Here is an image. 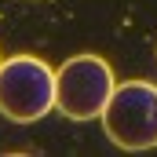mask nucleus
<instances>
[{"mask_svg": "<svg viewBox=\"0 0 157 157\" xmlns=\"http://www.w3.org/2000/svg\"><path fill=\"white\" fill-rule=\"evenodd\" d=\"M55 110V70L37 55H11L0 66V113L33 124Z\"/></svg>", "mask_w": 157, "mask_h": 157, "instance_id": "nucleus-1", "label": "nucleus"}, {"mask_svg": "<svg viewBox=\"0 0 157 157\" xmlns=\"http://www.w3.org/2000/svg\"><path fill=\"white\" fill-rule=\"evenodd\" d=\"M0 66H4V59H0Z\"/></svg>", "mask_w": 157, "mask_h": 157, "instance_id": "nucleus-4", "label": "nucleus"}, {"mask_svg": "<svg viewBox=\"0 0 157 157\" xmlns=\"http://www.w3.org/2000/svg\"><path fill=\"white\" fill-rule=\"evenodd\" d=\"M117 80L106 59L99 55H73L55 70V110L70 121L102 117Z\"/></svg>", "mask_w": 157, "mask_h": 157, "instance_id": "nucleus-3", "label": "nucleus"}, {"mask_svg": "<svg viewBox=\"0 0 157 157\" xmlns=\"http://www.w3.org/2000/svg\"><path fill=\"white\" fill-rule=\"evenodd\" d=\"M102 128L110 143L121 150H154L157 146V84L150 80H124L113 88L106 110H102Z\"/></svg>", "mask_w": 157, "mask_h": 157, "instance_id": "nucleus-2", "label": "nucleus"}]
</instances>
